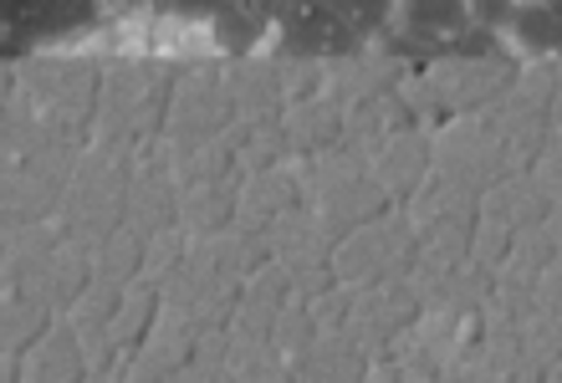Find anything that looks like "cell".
<instances>
[{
	"label": "cell",
	"mask_w": 562,
	"mask_h": 383,
	"mask_svg": "<svg viewBox=\"0 0 562 383\" xmlns=\"http://www.w3.org/2000/svg\"><path fill=\"white\" fill-rule=\"evenodd\" d=\"M548 5H552V11H558V21H562V0H548Z\"/></svg>",
	"instance_id": "obj_9"
},
{
	"label": "cell",
	"mask_w": 562,
	"mask_h": 383,
	"mask_svg": "<svg viewBox=\"0 0 562 383\" xmlns=\"http://www.w3.org/2000/svg\"><path fill=\"white\" fill-rule=\"evenodd\" d=\"M348 21H353L363 36H373V31H384L389 21H394V11H400V0H333Z\"/></svg>",
	"instance_id": "obj_5"
},
{
	"label": "cell",
	"mask_w": 562,
	"mask_h": 383,
	"mask_svg": "<svg viewBox=\"0 0 562 383\" xmlns=\"http://www.w3.org/2000/svg\"><path fill=\"white\" fill-rule=\"evenodd\" d=\"M277 36L302 57H348L363 46V31L333 0H277Z\"/></svg>",
	"instance_id": "obj_1"
},
{
	"label": "cell",
	"mask_w": 562,
	"mask_h": 383,
	"mask_svg": "<svg viewBox=\"0 0 562 383\" xmlns=\"http://www.w3.org/2000/svg\"><path fill=\"white\" fill-rule=\"evenodd\" d=\"M558 52H562V46H558Z\"/></svg>",
	"instance_id": "obj_10"
},
{
	"label": "cell",
	"mask_w": 562,
	"mask_h": 383,
	"mask_svg": "<svg viewBox=\"0 0 562 383\" xmlns=\"http://www.w3.org/2000/svg\"><path fill=\"white\" fill-rule=\"evenodd\" d=\"M512 36H517L527 52H558L562 21L548 0H517V5H512Z\"/></svg>",
	"instance_id": "obj_4"
},
{
	"label": "cell",
	"mask_w": 562,
	"mask_h": 383,
	"mask_svg": "<svg viewBox=\"0 0 562 383\" xmlns=\"http://www.w3.org/2000/svg\"><path fill=\"white\" fill-rule=\"evenodd\" d=\"M138 5H154V11H169L175 0H138Z\"/></svg>",
	"instance_id": "obj_7"
},
{
	"label": "cell",
	"mask_w": 562,
	"mask_h": 383,
	"mask_svg": "<svg viewBox=\"0 0 562 383\" xmlns=\"http://www.w3.org/2000/svg\"><path fill=\"white\" fill-rule=\"evenodd\" d=\"M98 21V0H5L11 42H57Z\"/></svg>",
	"instance_id": "obj_2"
},
{
	"label": "cell",
	"mask_w": 562,
	"mask_h": 383,
	"mask_svg": "<svg viewBox=\"0 0 562 383\" xmlns=\"http://www.w3.org/2000/svg\"><path fill=\"white\" fill-rule=\"evenodd\" d=\"M225 5H231V0H175L169 11L184 15V21H215V15H221Z\"/></svg>",
	"instance_id": "obj_6"
},
{
	"label": "cell",
	"mask_w": 562,
	"mask_h": 383,
	"mask_svg": "<svg viewBox=\"0 0 562 383\" xmlns=\"http://www.w3.org/2000/svg\"><path fill=\"white\" fill-rule=\"evenodd\" d=\"M400 21L409 36L425 42H456L475 21V0H400Z\"/></svg>",
	"instance_id": "obj_3"
},
{
	"label": "cell",
	"mask_w": 562,
	"mask_h": 383,
	"mask_svg": "<svg viewBox=\"0 0 562 383\" xmlns=\"http://www.w3.org/2000/svg\"><path fill=\"white\" fill-rule=\"evenodd\" d=\"M475 5H506V11H512V5H517V0H475Z\"/></svg>",
	"instance_id": "obj_8"
}]
</instances>
